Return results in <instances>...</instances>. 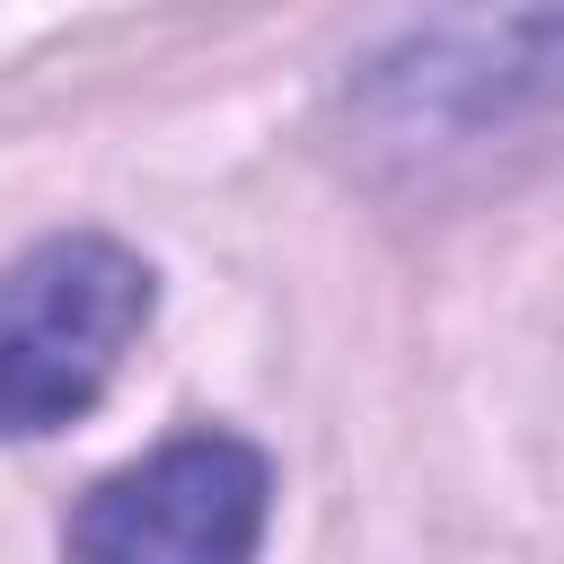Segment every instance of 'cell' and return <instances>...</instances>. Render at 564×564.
Returning a JSON list of instances; mask_svg holds the SVG:
<instances>
[{"mask_svg":"<svg viewBox=\"0 0 564 564\" xmlns=\"http://www.w3.org/2000/svg\"><path fill=\"white\" fill-rule=\"evenodd\" d=\"M150 326V264L115 238H44L0 273V441H35L106 397Z\"/></svg>","mask_w":564,"mask_h":564,"instance_id":"6da1fadb","label":"cell"},{"mask_svg":"<svg viewBox=\"0 0 564 564\" xmlns=\"http://www.w3.org/2000/svg\"><path fill=\"white\" fill-rule=\"evenodd\" d=\"M273 467L238 432H185L70 511V564H256Z\"/></svg>","mask_w":564,"mask_h":564,"instance_id":"7a4b0ae2","label":"cell"}]
</instances>
